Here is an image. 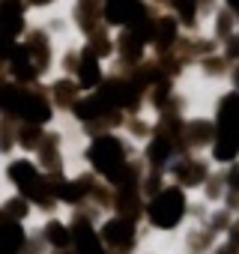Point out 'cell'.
<instances>
[{
  "label": "cell",
  "instance_id": "6da1fadb",
  "mask_svg": "<svg viewBox=\"0 0 239 254\" xmlns=\"http://www.w3.org/2000/svg\"><path fill=\"white\" fill-rule=\"evenodd\" d=\"M87 156H90V162L96 165V171H102V174H105L111 183L123 186V189H132L135 177L123 171L126 150H123V144H120L117 138H111V135H102V138H96Z\"/></svg>",
  "mask_w": 239,
  "mask_h": 254
},
{
  "label": "cell",
  "instance_id": "7a4b0ae2",
  "mask_svg": "<svg viewBox=\"0 0 239 254\" xmlns=\"http://www.w3.org/2000/svg\"><path fill=\"white\" fill-rule=\"evenodd\" d=\"M150 221L156 227H177L182 212H185V197L179 189H168V191H159L150 203Z\"/></svg>",
  "mask_w": 239,
  "mask_h": 254
},
{
  "label": "cell",
  "instance_id": "3957f363",
  "mask_svg": "<svg viewBox=\"0 0 239 254\" xmlns=\"http://www.w3.org/2000/svg\"><path fill=\"white\" fill-rule=\"evenodd\" d=\"M218 138L239 141V93H230L218 105Z\"/></svg>",
  "mask_w": 239,
  "mask_h": 254
},
{
  "label": "cell",
  "instance_id": "277c9868",
  "mask_svg": "<svg viewBox=\"0 0 239 254\" xmlns=\"http://www.w3.org/2000/svg\"><path fill=\"white\" fill-rule=\"evenodd\" d=\"M102 239L111 245V248H132V242H135V227H132V221L129 218H111L105 227H102Z\"/></svg>",
  "mask_w": 239,
  "mask_h": 254
},
{
  "label": "cell",
  "instance_id": "5b68a950",
  "mask_svg": "<svg viewBox=\"0 0 239 254\" xmlns=\"http://www.w3.org/2000/svg\"><path fill=\"white\" fill-rule=\"evenodd\" d=\"M24 248V233L15 224V218L0 215V254H18Z\"/></svg>",
  "mask_w": 239,
  "mask_h": 254
},
{
  "label": "cell",
  "instance_id": "8992f818",
  "mask_svg": "<svg viewBox=\"0 0 239 254\" xmlns=\"http://www.w3.org/2000/svg\"><path fill=\"white\" fill-rule=\"evenodd\" d=\"M105 15L111 24H132L141 18V6H138V0H108Z\"/></svg>",
  "mask_w": 239,
  "mask_h": 254
},
{
  "label": "cell",
  "instance_id": "52a82bcc",
  "mask_svg": "<svg viewBox=\"0 0 239 254\" xmlns=\"http://www.w3.org/2000/svg\"><path fill=\"white\" fill-rule=\"evenodd\" d=\"M72 242L78 245V251H75V254H105V248H102V242H99L96 230H93V227H90V221H84V218L72 227Z\"/></svg>",
  "mask_w": 239,
  "mask_h": 254
},
{
  "label": "cell",
  "instance_id": "ba28073f",
  "mask_svg": "<svg viewBox=\"0 0 239 254\" xmlns=\"http://www.w3.org/2000/svg\"><path fill=\"white\" fill-rule=\"evenodd\" d=\"M21 6H18V0H0V33L3 36H15L21 33Z\"/></svg>",
  "mask_w": 239,
  "mask_h": 254
},
{
  "label": "cell",
  "instance_id": "9c48e42d",
  "mask_svg": "<svg viewBox=\"0 0 239 254\" xmlns=\"http://www.w3.org/2000/svg\"><path fill=\"white\" fill-rule=\"evenodd\" d=\"M108 108H111V105H108V102H105V96L99 93V96H90V99L78 102V105H75V114H78L81 120H93V117H102Z\"/></svg>",
  "mask_w": 239,
  "mask_h": 254
},
{
  "label": "cell",
  "instance_id": "30bf717a",
  "mask_svg": "<svg viewBox=\"0 0 239 254\" xmlns=\"http://www.w3.org/2000/svg\"><path fill=\"white\" fill-rule=\"evenodd\" d=\"M9 177L18 183V189L24 191V189H30L36 180H39V174H36V168L30 165V162H15V165H9Z\"/></svg>",
  "mask_w": 239,
  "mask_h": 254
},
{
  "label": "cell",
  "instance_id": "8fae6325",
  "mask_svg": "<svg viewBox=\"0 0 239 254\" xmlns=\"http://www.w3.org/2000/svg\"><path fill=\"white\" fill-rule=\"evenodd\" d=\"M78 72H81V84H84V87H96V81H99V63H96V54H93V51H87V54L81 57Z\"/></svg>",
  "mask_w": 239,
  "mask_h": 254
},
{
  "label": "cell",
  "instance_id": "7c38bea8",
  "mask_svg": "<svg viewBox=\"0 0 239 254\" xmlns=\"http://www.w3.org/2000/svg\"><path fill=\"white\" fill-rule=\"evenodd\" d=\"M177 171V177L185 183V186H197L203 177H206V165L203 162H188V165H179V168H174Z\"/></svg>",
  "mask_w": 239,
  "mask_h": 254
},
{
  "label": "cell",
  "instance_id": "4fadbf2b",
  "mask_svg": "<svg viewBox=\"0 0 239 254\" xmlns=\"http://www.w3.org/2000/svg\"><path fill=\"white\" fill-rule=\"evenodd\" d=\"M45 239H48L51 245H57V248H66V245L72 242V230H69L66 224H60V221H51V224L45 227Z\"/></svg>",
  "mask_w": 239,
  "mask_h": 254
},
{
  "label": "cell",
  "instance_id": "5bb4252c",
  "mask_svg": "<svg viewBox=\"0 0 239 254\" xmlns=\"http://www.w3.org/2000/svg\"><path fill=\"white\" fill-rule=\"evenodd\" d=\"M12 72H15V75H18L21 81H33L39 69H36V66L30 63V57H27V51H24V54L18 51V54L12 57Z\"/></svg>",
  "mask_w": 239,
  "mask_h": 254
},
{
  "label": "cell",
  "instance_id": "9a60e30c",
  "mask_svg": "<svg viewBox=\"0 0 239 254\" xmlns=\"http://www.w3.org/2000/svg\"><path fill=\"white\" fill-rule=\"evenodd\" d=\"M168 156H171V144H168V138H159V141L150 144V162H153V165L168 162Z\"/></svg>",
  "mask_w": 239,
  "mask_h": 254
},
{
  "label": "cell",
  "instance_id": "2e32d148",
  "mask_svg": "<svg viewBox=\"0 0 239 254\" xmlns=\"http://www.w3.org/2000/svg\"><path fill=\"white\" fill-rule=\"evenodd\" d=\"M194 138V144H206L212 138V126L209 123H191V129H188V141Z\"/></svg>",
  "mask_w": 239,
  "mask_h": 254
},
{
  "label": "cell",
  "instance_id": "e0dca14e",
  "mask_svg": "<svg viewBox=\"0 0 239 254\" xmlns=\"http://www.w3.org/2000/svg\"><path fill=\"white\" fill-rule=\"evenodd\" d=\"M177 36V27H174V21L171 18H162L159 21V33H156V42L159 45H171V39Z\"/></svg>",
  "mask_w": 239,
  "mask_h": 254
},
{
  "label": "cell",
  "instance_id": "ac0fdd59",
  "mask_svg": "<svg viewBox=\"0 0 239 254\" xmlns=\"http://www.w3.org/2000/svg\"><path fill=\"white\" fill-rule=\"evenodd\" d=\"M54 96H57V102H63V105H72V99H75V87H72L69 81H60V84L54 87Z\"/></svg>",
  "mask_w": 239,
  "mask_h": 254
},
{
  "label": "cell",
  "instance_id": "d6986e66",
  "mask_svg": "<svg viewBox=\"0 0 239 254\" xmlns=\"http://www.w3.org/2000/svg\"><path fill=\"white\" fill-rule=\"evenodd\" d=\"M3 209H6L9 218H24V215H27V200H24V197H15V200H9Z\"/></svg>",
  "mask_w": 239,
  "mask_h": 254
},
{
  "label": "cell",
  "instance_id": "ffe728a7",
  "mask_svg": "<svg viewBox=\"0 0 239 254\" xmlns=\"http://www.w3.org/2000/svg\"><path fill=\"white\" fill-rule=\"evenodd\" d=\"M18 138H21V144L30 150V147H39V138H42V135H39L36 126H27V129H21V135H18Z\"/></svg>",
  "mask_w": 239,
  "mask_h": 254
},
{
  "label": "cell",
  "instance_id": "44dd1931",
  "mask_svg": "<svg viewBox=\"0 0 239 254\" xmlns=\"http://www.w3.org/2000/svg\"><path fill=\"white\" fill-rule=\"evenodd\" d=\"M227 183H230V189H233V191H239V168H233V171H230Z\"/></svg>",
  "mask_w": 239,
  "mask_h": 254
},
{
  "label": "cell",
  "instance_id": "7402d4cb",
  "mask_svg": "<svg viewBox=\"0 0 239 254\" xmlns=\"http://www.w3.org/2000/svg\"><path fill=\"white\" fill-rule=\"evenodd\" d=\"M230 245H236V248H239V224H233V227H230Z\"/></svg>",
  "mask_w": 239,
  "mask_h": 254
},
{
  "label": "cell",
  "instance_id": "603a6c76",
  "mask_svg": "<svg viewBox=\"0 0 239 254\" xmlns=\"http://www.w3.org/2000/svg\"><path fill=\"white\" fill-rule=\"evenodd\" d=\"M215 254H236V245H230V242H227V245H221Z\"/></svg>",
  "mask_w": 239,
  "mask_h": 254
},
{
  "label": "cell",
  "instance_id": "cb8c5ba5",
  "mask_svg": "<svg viewBox=\"0 0 239 254\" xmlns=\"http://www.w3.org/2000/svg\"><path fill=\"white\" fill-rule=\"evenodd\" d=\"M239 54V39H233V45H230V57H236Z\"/></svg>",
  "mask_w": 239,
  "mask_h": 254
},
{
  "label": "cell",
  "instance_id": "d4e9b609",
  "mask_svg": "<svg viewBox=\"0 0 239 254\" xmlns=\"http://www.w3.org/2000/svg\"><path fill=\"white\" fill-rule=\"evenodd\" d=\"M230 6H233V9H239V0H230Z\"/></svg>",
  "mask_w": 239,
  "mask_h": 254
},
{
  "label": "cell",
  "instance_id": "484cf974",
  "mask_svg": "<svg viewBox=\"0 0 239 254\" xmlns=\"http://www.w3.org/2000/svg\"><path fill=\"white\" fill-rule=\"evenodd\" d=\"M233 81H236V87H239V69H236V75H233Z\"/></svg>",
  "mask_w": 239,
  "mask_h": 254
},
{
  "label": "cell",
  "instance_id": "4316f807",
  "mask_svg": "<svg viewBox=\"0 0 239 254\" xmlns=\"http://www.w3.org/2000/svg\"><path fill=\"white\" fill-rule=\"evenodd\" d=\"M57 254H69V251H66V248H60V251H57Z\"/></svg>",
  "mask_w": 239,
  "mask_h": 254
},
{
  "label": "cell",
  "instance_id": "83f0119b",
  "mask_svg": "<svg viewBox=\"0 0 239 254\" xmlns=\"http://www.w3.org/2000/svg\"><path fill=\"white\" fill-rule=\"evenodd\" d=\"M33 3H48V0H33Z\"/></svg>",
  "mask_w": 239,
  "mask_h": 254
}]
</instances>
